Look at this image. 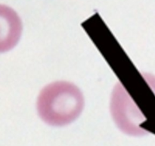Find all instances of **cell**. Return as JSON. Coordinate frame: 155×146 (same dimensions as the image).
<instances>
[{
    "mask_svg": "<svg viewBox=\"0 0 155 146\" xmlns=\"http://www.w3.org/2000/svg\"><path fill=\"white\" fill-rule=\"evenodd\" d=\"M81 90L71 82L58 81L39 92L36 108L43 122L52 126H64L75 121L84 108Z\"/></svg>",
    "mask_w": 155,
    "mask_h": 146,
    "instance_id": "6da1fadb",
    "label": "cell"
},
{
    "mask_svg": "<svg viewBox=\"0 0 155 146\" xmlns=\"http://www.w3.org/2000/svg\"><path fill=\"white\" fill-rule=\"evenodd\" d=\"M110 112L117 126L124 133L134 136L148 133V131L140 127L141 123L145 121L143 115L121 83H118L114 88L110 100Z\"/></svg>",
    "mask_w": 155,
    "mask_h": 146,
    "instance_id": "7a4b0ae2",
    "label": "cell"
},
{
    "mask_svg": "<svg viewBox=\"0 0 155 146\" xmlns=\"http://www.w3.org/2000/svg\"><path fill=\"white\" fill-rule=\"evenodd\" d=\"M23 30L22 21L14 9L0 5V53L13 49L18 44Z\"/></svg>",
    "mask_w": 155,
    "mask_h": 146,
    "instance_id": "3957f363",
    "label": "cell"
}]
</instances>
